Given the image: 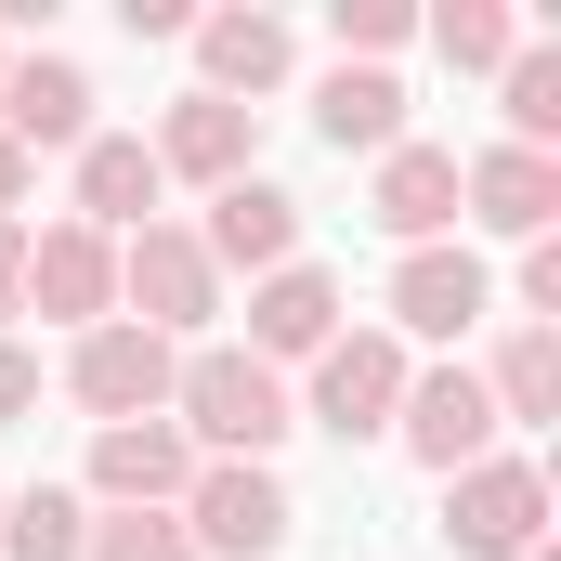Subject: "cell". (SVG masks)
<instances>
[{"label":"cell","instance_id":"cell-1","mask_svg":"<svg viewBox=\"0 0 561 561\" xmlns=\"http://www.w3.org/2000/svg\"><path fill=\"white\" fill-rule=\"evenodd\" d=\"M170 431H183L196 457H249V470H275V444L300 431V405H287V379L262 366V353L196 340V353H183V379H170Z\"/></svg>","mask_w":561,"mask_h":561},{"label":"cell","instance_id":"cell-2","mask_svg":"<svg viewBox=\"0 0 561 561\" xmlns=\"http://www.w3.org/2000/svg\"><path fill=\"white\" fill-rule=\"evenodd\" d=\"M170 523H183V549H196V561H275L300 510H287L275 470H249V457H196V483H183Z\"/></svg>","mask_w":561,"mask_h":561},{"label":"cell","instance_id":"cell-3","mask_svg":"<svg viewBox=\"0 0 561 561\" xmlns=\"http://www.w3.org/2000/svg\"><path fill=\"white\" fill-rule=\"evenodd\" d=\"M118 313H131L144 340H196L209 313H222V275H209V249L183 236V222H144V236H118Z\"/></svg>","mask_w":561,"mask_h":561},{"label":"cell","instance_id":"cell-4","mask_svg":"<svg viewBox=\"0 0 561 561\" xmlns=\"http://www.w3.org/2000/svg\"><path fill=\"white\" fill-rule=\"evenodd\" d=\"M444 536H457V561L549 549V470H536V457H470V470L444 483Z\"/></svg>","mask_w":561,"mask_h":561},{"label":"cell","instance_id":"cell-5","mask_svg":"<svg viewBox=\"0 0 561 561\" xmlns=\"http://www.w3.org/2000/svg\"><path fill=\"white\" fill-rule=\"evenodd\" d=\"M405 340L392 327H340L327 353H313V392H287L313 431H340V444H366V431H392V405H405Z\"/></svg>","mask_w":561,"mask_h":561},{"label":"cell","instance_id":"cell-6","mask_svg":"<svg viewBox=\"0 0 561 561\" xmlns=\"http://www.w3.org/2000/svg\"><path fill=\"white\" fill-rule=\"evenodd\" d=\"M170 379H183V353H170V340H144L131 313H105V327H79V340H66V392L92 405V431L170 419Z\"/></svg>","mask_w":561,"mask_h":561},{"label":"cell","instance_id":"cell-7","mask_svg":"<svg viewBox=\"0 0 561 561\" xmlns=\"http://www.w3.org/2000/svg\"><path fill=\"white\" fill-rule=\"evenodd\" d=\"M13 313H39V327H105V313H118V236L39 222V236H26V300H13Z\"/></svg>","mask_w":561,"mask_h":561},{"label":"cell","instance_id":"cell-8","mask_svg":"<svg viewBox=\"0 0 561 561\" xmlns=\"http://www.w3.org/2000/svg\"><path fill=\"white\" fill-rule=\"evenodd\" d=\"M392 431H405V457L419 470H470V457H496V405H483V366H419L405 379V405H392Z\"/></svg>","mask_w":561,"mask_h":561},{"label":"cell","instance_id":"cell-9","mask_svg":"<svg viewBox=\"0 0 561 561\" xmlns=\"http://www.w3.org/2000/svg\"><path fill=\"white\" fill-rule=\"evenodd\" d=\"M183 236L209 249V275H249V287H262V275L300 262V196L249 170V183H222V196H209V222H183Z\"/></svg>","mask_w":561,"mask_h":561},{"label":"cell","instance_id":"cell-10","mask_svg":"<svg viewBox=\"0 0 561 561\" xmlns=\"http://www.w3.org/2000/svg\"><path fill=\"white\" fill-rule=\"evenodd\" d=\"M0 144H13V157H39V144L79 157V144H92V79H79L66 53H13V66H0Z\"/></svg>","mask_w":561,"mask_h":561},{"label":"cell","instance_id":"cell-11","mask_svg":"<svg viewBox=\"0 0 561 561\" xmlns=\"http://www.w3.org/2000/svg\"><path fill=\"white\" fill-rule=\"evenodd\" d=\"M496 313V275L470 249H405L392 262V340H470Z\"/></svg>","mask_w":561,"mask_h":561},{"label":"cell","instance_id":"cell-12","mask_svg":"<svg viewBox=\"0 0 561 561\" xmlns=\"http://www.w3.org/2000/svg\"><path fill=\"white\" fill-rule=\"evenodd\" d=\"M457 209L483 222V236H549L561 222V157H523V144H483V157H457Z\"/></svg>","mask_w":561,"mask_h":561},{"label":"cell","instance_id":"cell-13","mask_svg":"<svg viewBox=\"0 0 561 561\" xmlns=\"http://www.w3.org/2000/svg\"><path fill=\"white\" fill-rule=\"evenodd\" d=\"M249 144H262V118H249V105L183 92V105L157 118V144H144V157H157V183H209V196H222V183H249Z\"/></svg>","mask_w":561,"mask_h":561},{"label":"cell","instance_id":"cell-14","mask_svg":"<svg viewBox=\"0 0 561 561\" xmlns=\"http://www.w3.org/2000/svg\"><path fill=\"white\" fill-rule=\"evenodd\" d=\"M183 483H196V444L170 419L92 431V496H105V510H183Z\"/></svg>","mask_w":561,"mask_h":561},{"label":"cell","instance_id":"cell-15","mask_svg":"<svg viewBox=\"0 0 561 561\" xmlns=\"http://www.w3.org/2000/svg\"><path fill=\"white\" fill-rule=\"evenodd\" d=\"M183 39H196V66H209L196 92H222V105H249V118H262V92H287V66H300V39H287L275 13H196Z\"/></svg>","mask_w":561,"mask_h":561},{"label":"cell","instance_id":"cell-16","mask_svg":"<svg viewBox=\"0 0 561 561\" xmlns=\"http://www.w3.org/2000/svg\"><path fill=\"white\" fill-rule=\"evenodd\" d=\"M327 340H340V287L313 275V262H287V275L249 287V340H236V353H262V366L287 379V366H313Z\"/></svg>","mask_w":561,"mask_h":561},{"label":"cell","instance_id":"cell-17","mask_svg":"<svg viewBox=\"0 0 561 561\" xmlns=\"http://www.w3.org/2000/svg\"><path fill=\"white\" fill-rule=\"evenodd\" d=\"M157 196H170V183H157L144 131H92V144H79V209H66V222H92V236H144Z\"/></svg>","mask_w":561,"mask_h":561},{"label":"cell","instance_id":"cell-18","mask_svg":"<svg viewBox=\"0 0 561 561\" xmlns=\"http://www.w3.org/2000/svg\"><path fill=\"white\" fill-rule=\"evenodd\" d=\"M366 209H379V236L444 249V222H457V157H444V144H392L379 183H366Z\"/></svg>","mask_w":561,"mask_h":561},{"label":"cell","instance_id":"cell-19","mask_svg":"<svg viewBox=\"0 0 561 561\" xmlns=\"http://www.w3.org/2000/svg\"><path fill=\"white\" fill-rule=\"evenodd\" d=\"M313 131L340 144V157H392V144H405V79H392V66H327Z\"/></svg>","mask_w":561,"mask_h":561},{"label":"cell","instance_id":"cell-20","mask_svg":"<svg viewBox=\"0 0 561 561\" xmlns=\"http://www.w3.org/2000/svg\"><path fill=\"white\" fill-rule=\"evenodd\" d=\"M483 405H496V431H549L561 419V327H510V340H496Z\"/></svg>","mask_w":561,"mask_h":561},{"label":"cell","instance_id":"cell-21","mask_svg":"<svg viewBox=\"0 0 561 561\" xmlns=\"http://www.w3.org/2000/svg\"><path fill=\"white\" fill-rule=\"evenodd\" d=\"M79 549H92V496H79V483L0 496V561H79Z\"/></svg>","mask_w":561,"mask_h":561},{"label":"cell","instance_id":"cell-22","mask_svg":"<svg viewBox=\"0 0 561 561\" xmlns=\"http://www.w3.org/2000/svg\"><path fill=\"white\" fill-rule=\"evenodd\" d=\"M496 105H510V144H523V157H561V53L549 39H523V53L496 66Z\"/></svg>","mask_w":561,"mask_h":561},{"label":"cell","instance_id":"cell-23","mask_svg":"<svg viewBox=\"0 0 561 561\" xmlns=\"http://www.w3.org/2000/svg\"><path fill=\"white\" fill-rule=\"evenodd\" d=\"M431 53H444L457 79H496V66L523 53V13H510V0H444V13H431Z\"/></svg>","mask_w":561,"mask_h":561},{"label":"cell","instance_id":"cell-24","mask_svg":"<svg viewBox=\"0 0 561 561\" xmlns=\"http://www.w3.org/2000/svg\"><path fill=\"white\" fill-rule=\"evenodd\" d=\"M327 39H340V66H392L419 39V13L405 0H327Z\"/></svg>","mask_w":561,"mask_h":561},{"label":"cell","instance_id":"cell-25","mask_svg":"<svg viewBox=\"0 0 561 561\" xmlns=\"http://www.w3.org/2000/svg\"><path fill=\"white\" fill-rule=\"evenodd\" d=\"M79 561H196V549H183V523H170V510H105Z\"/></svg>","mask_w":561,"mask_h":561},{"label":"cell","instance_id":"cell-26","mask_svg":"<svg viewBox=\"0 0 561 561\" xmlns=\"http://www.w3.org/2000/svg\"><path fill=\"white\" fill-rule=\"evenodd\" d=\"M523 327H561V236L523 249Z\"/></svg>","mask_w":561,"mask_h":561},{"label":"cell","instance_id":"cell-27","mask_svg":"<svg viewBox=\"0 0 561 561\" xmlns=\"http://www.w3.org/2000/svg\"><path fill=\"white\" fill-rule=\"evenodd\" d=\"M26 405H39V353H26V340H0V431L26 419Z\"/></svg>","mask_w":561,"mask_h":561},{"label":"cell","instance_id":"cell-28","mask_svg":"<svg viewBox=\"0 0 561 561\" xmlns=\"http://www.w3.org/2000/svg\"><path fill=\"white\" fill-rule=\"evenodd\" d=\"M26 300V222H0V313Z\"/></svg>","mask_w":561,"mask_h":561},{"label":"cell","instance_id":"cell-29","mask_svg":"<svg viewBox=\"0 0 561 561\" xmlns=\"http://www.w3.org/2000/svg\"><path fill=\"white\" fill-rule=\"evenodd\" d=\"M26 170H39V157H13V144H0V222L26 209Z\"/></svg>","mask_w":561,"mask_h":561},{"label":"cell","instance_id":"cell-30","mask_svg":"<svg viewBox=\"0 0 561 561\" xmlns=\"http://www.w3.org/2000/svg\"><path fill=\"white\" fill-rule=\"evenodd\" d=\"M0 66H13V39H0Z\"/></svg>","mask_w":561,"mask_h":561},{"label":"cell","instance_id":"cell-31","mask_svg":"<svg viewBox=\"0 0 561 561\" xmlns=\"http://www.w3.org/2000/svg\"><path fill=\"white\" fill-rule=\"evenodd\" d=\"M0 496H13V483H0Z\"/></svg>","mask_w":561,"mask_h":561}]
</instances>
